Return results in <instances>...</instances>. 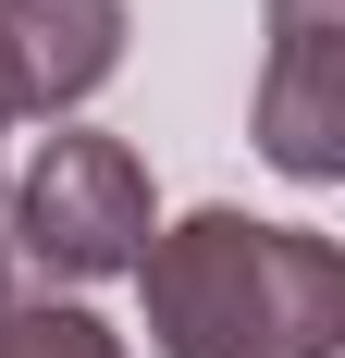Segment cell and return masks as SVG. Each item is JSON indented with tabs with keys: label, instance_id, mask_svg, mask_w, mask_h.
<instances>
[{
	"label": "cell",
	"instance_id": "2",
	"mask_svg": "<svg viewBox=\"0 0 345 358\" xmlns=\"http://www.w3.org/2000/svg\"><path fill=\"white\" fill-rule=\"evenodd\" d=\"M148 248V173L124 136H50V161L13 198V259L62 272V285H99Z\"/></svg>",
	"mask_w": 345,
	"mask_h": 358
},
{
	"label": "cell",
	"instance_id": "3",
	"mask_svg": "<svg viewBox=\"0 0 345 358\" xmlns=\"http://www.w3.org/2000/svg\"><path fill=\"white\" fill-rule=\"evenodd\" d=\"M124 62V0H0V124L74 111Z\"/></svg>",
	"mask_w": 345,
	"mask_h": 358
},
{
	"label": "cell",
	"instance_id": "5",
	"mask_svg": "<svg viewBox=\"0 0 345 358\" xmlns=\"http://www.w3.org/2000/svg\"><path fill=\"white\" fill-rule=\"evenodd\" d=\"M0 358H124L87 309H0Z\"/></svg>",
	"mask_w": 345,
	"mask_h": 358
},
{
	"label": "cell",
	"instance_id": "4",
	"mask_svg": "<svg viewBox=\"0 0 345 358\" xmlns=\"http://www.w3.org/2000/svg\"><path fill=\"white\" fill-rule=\"evenodd\" d=\"M284 173L345 161V87H333V0H272V111H259Z\"/></svg>",
	"mask_w": 345,
	"mask_h": 358
},
{
	"label": "cell",
	"instance_id": "1",
	"mask_svg": "<svg viewBox=\"0 0 345 358\" xmlns=\"http://www.w3.org/2000/svg\"><path fill=\"white\" fill-rule=\"evenodd\" d=\"M161 358H333L345 334V259L309 222L198 210L185 235L136 248Z\"/></svg>",
	"mask_w": 345,
	"mask_h": 358
}]
</instances>
